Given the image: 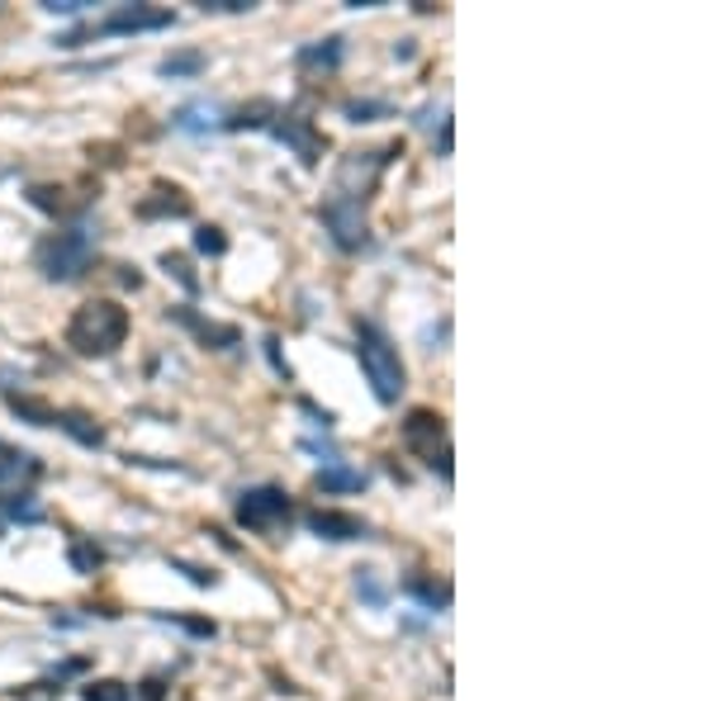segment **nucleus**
Instances as JSON below:
<instances>
[{"mask_svg":"<svg viewBox=\"0 0 711 701\" xmlns=\"http://www.w3.org/2000/svg\"><path fill=\"white\" fill-rule=\"evenodd\" d=\"M323 228L332 233V242L342 251H360L366 247V204L360 199H346V195H327L323 199Z\"/></svg>","mask_w":711,"mask_h":701,"instance_id":"423d86ee","label":"nucleus"},{"mask_svg":"<svg viewBox=\"0 0 711 701\" xmlns=\"http://www.w3.org/2000/svg\"><path fill=\"white\" fill-rule=\"evenodd\" d=\"M195 247L204 251V257H224V251H228V237L218 233V228H200V233H195Z\"/></svg>","mask_w":711,"mask_h":701,"instance_id":"5701e85b","label":"nucleus"},{"mask_svg":"<svg viewBox=\"0 0 711 701\" xmlns=\"http://www.w3.org/2000/svg\"><path fill=\"white\" fill-rule=\"evenodd\" d=\"M171 317H176V323H185L204 346H218V350H224V346H237V327L209 323V317H200V313H190V309H171Z\"/></svg>","mask_w":711,"mask_h":701,"instance_id":"9d476101","label":"nucleus"},{"mask_svg":"<svg viewBox=\"0 0 711 701\" xmlns=\"http://www.w3.org/2000/svg\"><path fill=\"white\" fill-rule=\"evenodd\" d=\"M86 701H129V688L115 678H100V682H90L86 688Z\"/></svg>","mask_w":711,"mask_h":701,"instance_id":"412c9836","label":"nucleus"},{"mask_svg":"<svg viewBox=\"0 0 711 701\" xmlns=\"http://www.w3.org/2000/svg\"><path fill=\"white\" fill-rule=\"evenodd\" d=\"M39 517H43V507L29 493H6L0 498V521H39Z\"/></svg>","mask_w":711,"mask_h":701,"instance_id":"a211bd4d","label":"nucleus"},{"mask_svg":"<svg viewBox=\"0 0 711 701\" xmlns=\"http://www.w3.org/2000/svg\"><path fill=\"white\" fill-rule=\"evenodd\" d=\"M309 531L313 536H323V540H366L370 536V526L352 517V513H309Z\"/></svg>","mask_w":711,"mask_h":701,"instance_id":"1a4fd4ad","label":"nucleus"},{"mask_svg":"<svg viewBox=\"0 0 711 701\" xmlns=\"http://www.w3.org/2000/svg\"><path fill=\"white\" fill-rule=\"evenodd\" d=\"M152 195H162V199H142V204H138V214H142V218H157V214H166V218H185V214H190V199L181 195V190L157 185Z\"/></svg>","mask_w":711,"mask_h":701,"instance_id":"f8f14e48","label":"nucleus"},{"mask_svg":"<svg viewBox=\"0 0 711 701\" xmlns=\"http://www.w3.org/2000/svg\"><path fill=\"white\" fill-rule=\"evenodd\" d=\"M271 133L280 138V142H290L294 148V157L304 166H313L323 157V138L313 133V123L304 119V115H276V123H271Z\"/></svg>","mask_w":711,"mask_h":701,"instance_id":"6e6552de","label":"nucleus"},{"mask_svg":"<svg viewBox=\"0 0 711 701\" xmlns=\"http://www.w3.org/2000/svg\"><path fill=\"white\" fill-rule=\"evenodd\" d=\"M375 115H389V105L385 100H352V105H346V119H352V123H370Z\"/></svg>","mask_w":711,"mask_h":701,"instance_id":"4be33fe9","label":"nucleus"},{"mask_svg":"<svg viewBox=\"0 0 711 701\" xmlns=\"http://www.w3.org/2000/svg\"><path fill=\"white\" fill-rule=\"evenodd\" d=\"M123 337H129V313L115 299H90L67 323V346L76 356H115Z\"/></svg>","mask_w":711,"mask_h":701,"instance_id":"f257e3e1","label":"nucleus"},{"mask_svg":"<svg viewBox=\"0 0 711 701\" xmlns=\"http://www.w3.org/2000/svg\"><path fill=\"white\" fill-rule=\"evenodd\" d=\"M408 597H418L427 612H446L451 607V583H437V579H408Z\"/></svg>","mask_w":711,"mask_h":701,"instance_id":"ddd939ff","label":"nucleus"},{"mask_svg":"<svg viewBox=\"0 0 711 701\" xmlns=\"http://www.w3.org/2000/svg\"><path fill=\"white\" fill-rule=\"evenodd\" d=\"M176 14L171 10H152V6H119L109 20L95 24V39H109V34H152V29H171Z\"/></svg>","mask_w":711,"mask_h":701,"instance_id":"0eeeda50","label":"nucleus"},{"mask_svg":"<svg viewBox=\"0 0 711 701\" xmlns=\"http://www.w3.org/2000/svg\"><path fill=\"white\" fill-rule=\"evenodd\" d=\"M72 564L82 569V573H95V569H100V550H90V546H72Z\"/></svg>","mask_w":711,"mask_h":701,"instance_id":"393cba45","label":"nucleus"},{"mask_svg":"<svg viewBox=\"0 0 711 701\" xmlns=\"http://www.w3.org/2000/svg\"><path fill=\"white\" fill-rule=\"evenodd\" d=\"M53 427H62V432H67V436H76L82 445H105V432H100V427H95V422L86 418V412H62V408H57Z\"/></svg>","mask_w":711,"mask_h":701,"instance_id":"4468645a","label":"nucleus"},{"mask_svg":"<svg viewBox=\"0 0 711 701\" xmlns=\"http://www.w3.org/2000/svg\"><path fill=\"white\" fill-rule=\"evenodd\" d=\"M342 53H346V43L342 39H323V43H309L304 53H299V67H323V72H332L342 62Z\"/></svg>","mask_w":711,"mask_h":701,"instance_id":"2eb2a0df","label":"nucleus"},{"mask_svg":"<svg viewBox=\"0 0 711 701\" xmlns=\"http://www.w3.org/2000/svg\"><path fill=\"white\" fill-rule=\"evenodd\" d=\"M218 115H224V109H218L214 100H195V105H185V109H176V129L181 133H209V129H218Z\"/></svg>","mask_w":711,"mask_h":701,"instance_id":"9b49d317","label":"nucleus"},{"mask_svg":"<svg viewBox=\"0 0 711 701\" xmlns=\"http://www.w3.org/2000/svg\"><path fill=\"white\" fill-rule=\"evenodd\" d=\"M319 488L323 493H360V488H366V474H360V470H342V465H327V470H319Z\"/></svg>","mask_w":711,"mask_h":701,"instance_id":"dca6fc26","label":"nucleus"},{"mask_svg":"<svg viewBox=\"0 0 711 701\" xmlns=\"http://www.w3.org/2000/svg\"><path fill=\"white\" fill-rule=\"evenodd\" d=\"M204 72V53H176L162 62V76H195Z\"/></svg>","mask_w":711,"mask_h":701,"instance_id":"aec40b11","label":"nucleus"},{"mask_svg":"<svg viewBox=\"0 0 711 701\" xmlns=\"http://www.w3.org/2000/svg\"><path fill=\"white\" fill-rule=\"evenodd\" d=\"M86 6H90V0H43L47 14H82Z\"/></svg>","mask_w":711,"mask_h":701,"instance_id":"a878e982","label":"nucleus"},{"mask_svg":"<svg viewBox=\"0 0 711 701\" xmlns=\"http://www.w3.org/2000/svg\"><path fill=\"white\" fill-rule=\"evenodd\" d=\"M356 360H360V370H366L379 403H399V393H403V360H399V346L385 337V327L356 323Z\"/></svg>","mask_w":711,"mask_h":701,"instance_id":"f03ea898","label":"nucleus"},{"mask_svg":"<svg viewBox=\"0 0 711 701\" xmlns=\"http://www.w3.org/2000/svg\"><path fill=\"white\" fill-rule=\"evenodd\" d=\"M34 474H39V460H34V455L0 445V479L14 484V479H34Z\"/></svg>","mask_w":711,"mask_h":701,"instance_id":"f3484780","label":"nucleus"},{"mask_svg":"<svg viewBox=\"0 0 711 701\" xmlns=\"http://www.w3.org/2000/svg\"><path fill=\"white\" fill-rule=\"evenodd\" d=\"M294 517V503H290V493L276 488V484H261V488H247L243 498H237V521L247 526V531H257V536H276L284 531Z\"/></svg>","mask_w":711,"mask_h":701,"instance_id":"39448f33","label":"nucleus"},{"mask_svg":"<svg viewBox=\"0 0 711 701\" xmlns=\"http://www.w3.org/2000/svg\"><path fill=\"white\" fill-rule=\"evenodd\" d=\"M356 593L366 597L370 607H385V602H389V593H385V583L375 579V569H360V573H356Z\"/></svg>","mask_w":711,"mask_h":701,"instance_id":"6ab92c4d","label":"nucleus"},{"mask_svg":"<svg viewBox=\"0 0 711 701\" xmlns=\"http://www.w3.org/2000/svg\"><path fill=\"white\" fill-rule=\"evenodd\" d=\"M162 266H166V276H176V280L185 284V290H190V294H195V290H200V280H195V276H190V266H185V257H171V251H166V257H162Z\"/></svg>","mask_w":711,"mask_h":701,"instance_id":"b1692460","label":"nucleus"},{"mask_svg":"<svg viewBox=\"0 0 711 701\" xmlns=\"http://www.w3.org/2000/svg\"><path fill=\"white\" fill-rule=\"evenodd\" d=\"M90 257H95V233L90 228H57V233H47L34 251L43 280H53V284L76 280L90 266Z\"/></svg>","mask_w":711,"mask_h":701,"instance_id":"7ed1b4c3","label":"nucleus"},{"mask_svg":"<svg viewBox=\"0 0 711 701\" xmlns=\"http://www.w3.org/2000/svg\"><path fill=\"white\" fill-rule=\"evenodd\" d=\"M403 445L413 451L427 470H437L451 484V441H446V418L432 408H413L403 418Z\"/></svg>","mask_w":711,"mask_h":701,"instance_id":"20e7f679","label":"nucleus"}]
</instances>
